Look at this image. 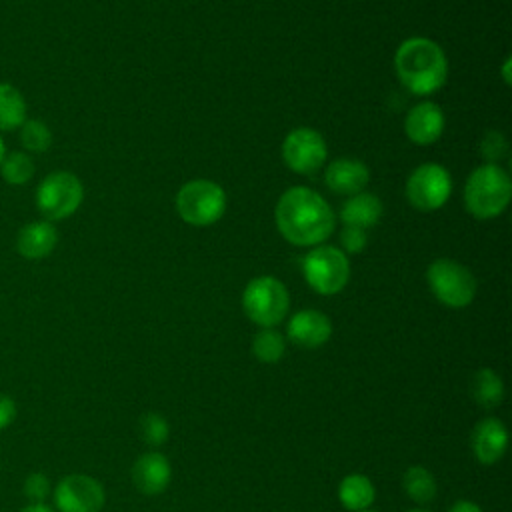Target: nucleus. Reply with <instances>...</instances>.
<instances>
[{
	"instance_id": "nucleus-1",
	"label": "nucleus",
	"mask_w": 512,
	"mask_h": 512,
	"mask_svg": "<svg viewBox=\"0 0 512 512\" xmlns=\"http://www.w3.org/2000/svg\"><path fill=\"white\" fill-rule=\"evenodd\" d=\"M276 226L290 244L318 246L334 230V212L318 192L294 186L276 204Z\"/></svg>"
},
{
	"instance_id": "nucleus-2",
	"label": "nucleus",
	"mask_w": 512,
	"mask_h": 512,
	"mask_svg": "<svg viewBox=\"0 0 512 512\" xmlns=\"http://www.w3.org/2000/svg\"><path fill=\"white\" fill-rule=\"evenodd\" d=\"M394 70L410 92L422 96L440 90L448 78V62L442 48L424 36H412L398 46Z\"/></svg>"
},
{
	"instance_id": "nucleus-3",
	"label": "nucleus",
	"mask_w": 512,
	"mask_h": 512,
	"mask_svg": "<svg viewBox=\"0 0 512 512\" xmlns=\"http://www.w3.org/2000/svg\"><path fill=\"white\" fill-rule=\"evenodd\" d=\"M510 194V176L498 164H484L468 176L464 186V204L474 218L490 220L506 210Z\"/></svg>"
},
{
	"instance_id": "nucleus-4",
	"label": "nucleus",
	"mask_w": 512,
	"mask_h": 512,
	"mask_svg": "<svg viewBox=\"0 0 512 512\" xmlns=\"http://www.w3.org/2000/svg\"><path fill=\"white\" fill-rule=\"evenodd\" d=\"M242 308L254 324L262 328H274L288 314L290 294L278 278L256 276L244 288Z\"/></svg>"
},
{
	"instance_id": "nucleus-5",
	"label": "nucleus",
	"mask_w": 512,
	"mask_h": 512,
	"mask_svg": "<svg viewBox=\"0 0 512 512\" xmlns=\"http://www.w3.org/2000/svg\"><path fill=\"white\" fill-rule=\"evenodd\" d=\"M176 210L186 224L210 226L224 216L226 194L216 182L196 178L178 190Z\"/></svg>"
},
{
	"instance_id": "nucleus-6",
	"label": "nucleus",
	"mask_w": 512,
	"mask_h": 512,
	"mask_svg": "<svg viewBox=\"0 0 512 512\" xmlns=\"http://www.w3.org/2000/svg\"><path fill=\"white\" fill-rule=\"evenodd\" d=\"M84 200L80 178L66 170L50 172L36 188V208L48 222H58L72 216Z\"/></svg>"
},
{
	"instance_id": "nucleus-7",
	"label": "nucleus",
	"mask_w": 512,
	"mask_h": 512,
	"mask_svg": "<svg viewBox=\"0 0 512 512\" xmlns=\"http://www.w3.org/2000/svg\"><path fill=\"white\" fill-rule=\"evenodd\" d=\"M426 282L438 302L448 308H464L476 296V278L472 272L450 258L434 260L426 270Z\"/></svg>"
},
{
	"instance_id": "nucleus-8",
	"label": "nucleus",
	"mask_w": 512,
	"mask_h": 512,
	"mask_svg": "<svg viewBox=\"0 0 512 512\" xmlns=\"http://www.w3.org/2000/svg\"><path fill=\"white\" fill-rule=\"evenodd\" d=\"M302 272L314 292L322 296H332L348 284L350 264L340 248L316 246L304 256Z\"/></svg>"
},
{
	"instance_id": "nucleus-9",
	"label": "nucleus",
	"mask_w": 512,
	"mask_h": 512,
	"mask_svg": "<svg viewBox=\"0 0 512 512\" xmlns=\"http://www.w3.org/2000/svg\"><path fill=\"white\" fill-rule=\"evenodd\" d=\"M452 192V178L442 164L426 162L418 166L406 180L408 202L422 210L432 212L446 204Z\"/></svg>"
},
{
	"instance_id": "nucleus-10",
	"label": "nucleus",
	"mask_w": 512,
	"mask_h": 512,
	"mask_svg": "<svg viewBox=\"0 0 512 512\" xmlns=\"http://www.w3.org/2000/svg\"><path fill=\"white\" fill-rule=\"evenodd\" d=\"M282 160L296 174H312L326 160V142L314 128H294L282 142Z\"/></svg>"
},
{
	"instance_id": "nucleus-11",
	"label": "nucleus",
	"mask_w": 512,
	"mask_h": 512,
	"mask_svg": "<svg viewBox=\"0 0 512 512\" xmlns=\"http://www.w3.org/2000/svg\"><path fill=\"white\" fill-rule=\"evenodd\" d=\"M104 500L102 484L88 474H68L54 488L58 512H100Z\"/></svg>"
},
{
	"instance_id": "nucleus-12",
	"label": "nucleus",
	"mask_w": 512,
	"mask_h": 512,
	"mask_svg": "<svg viewBox=\"0 0 512 512\" xmlns=\"http://www.w3.org/2000/svg\"><path fill=\"white\" fill-rule=\"evenodd\" d=\"M288 338L300 348H318L332 336V322L320 310H300L288 320Z\"/></svg>"
},
{
	"instance_id": "nucleus-13",
	"label": "nucleus",
	"mask_w": 512,
	"mask_h": 512,
	"mask_svg": "<svg viewBox=\"0 0 512 512\" xmlns=\"http://www.w3.org/2000/svg\"><path fill=\"white\" fill-rule=\"evenodd\" d=\"M470 444H472L474 458L480 464H484V466H492L506 452L508 430L502 424V420H498V418H484V420H480L474 426Z\"/></svg>"
},
{
	"instance_id": "nucleus-14",
	"label": "nucleus",
	"mask_w": 512,
	"mask_h": 512,
	"mask_svg": "<svg viewBox=\"0 0 512 512\" xmlns=\"http://www.w3.org/2000/svg\"><path fill=\"white\" fill-rule=\"evenodd\" d=\"M172 478V466L168 458L160 452H146L138 456V460L132 466V480L134 486L146 494L156 496L166 490Z\"/></svg>"
},
{
	"instance_id": "nucleus-15",
	"label": "nucleus",
	"mask_w": 512,
	"mask_h": 512,
	"mask_svg": "<svg viewBox=\"0 0 512 512\" xmlns=\"http://www.w3.org/2000/svg\"><path fill=\"white\" fill-rule=\"evenodd\" d=\"M404 130L414 144H432L444 132V114L434 102H420L406 114Z\"/></svg>"
},
{
	"instance_id": "nucleus-16",
	"label": "nucleus",
	"mask_w": 512,
	"mask_h": 512,
	"mask_svg": "<svg viewBox=\"0 0 512 512\" xmlns=\"http://www.w3.org/2000/svg\"><path fill=\"white\" fill-rule=\"evenodd\" d=\"M368 178H370V172L366 164L354 158H338L330 162V166L324 172L326 186L332 192L348 194V196L362 192L364 186L368 184Z\"/></svg>"
},
{
	"instance_id": "nucleus-17",
	"label": "nucleus",
	"mask_w": 512,
	"mask_h": 512,
	"mask_svg": "<svg viewBox=\"0 0 512 512\" xmlns=\"http://www.w3.org/2000/svg\"><path fill=\"white\" fill-rule=\"evenodd\" d=\"M58 242V232L48 220H34L24 224L16 236V250L28 260L48 256Z\"/></svg>"
},
{
	"instance_id": "nucleus-18",
	"label": "nucleus",
	"mask_w": 512,
	"mask_h": 512,
	"mask_svg": "<svg viewBox=\"0 0 512 512\" xmlns=\"http://www.w3.org/2000/svg\"><path fill=\"white\" fill-rule=\"evenodd\" d=\"M380 214H382V204L378 196L372 192L352 194L340 210V218L344 226H356L362 230L374 226L380 220Z\"/></svg>"
},
{
	"instance_id": "nucleus-19",
	"label": "nucleus",
	"mask_w": 512,
	"mask_h": 512,
	"mask_svg": "<svg viewBox=\"0 0 512 512\" xmlns=\"http://www.w3.org/2000/svg\"><path fill=\"white\" fill-rule=\"evenodd\" d=\"M376 498L372 480L364 474H348L338 484V500L350 512H362L370 508Z\"/></svg>"
},
{
	"instance_id": "nucleus-20",
	"label": "nucleus",
	"mask_w": 512,
	"mask_h": 512,
	"mask_svg": "<svg viewBox=\"0 0 512 512\" xmlns=\"http://www.w3.org/2000/svg\"><path fill=\"white\" fill-rule=\"evenodd\" d=\"M472 398L478 406L492 410L504 400V382L492 368H480L470 382Z\"/></svg>"
},
{
	"instance_id": "nucleus-21",
	"label": "nucleus",
	"mask_w": 512,
	"mask_h": 512,
	"mask_svg": "<svg viewBox=\"0 0 512 512\" xmlns=\"http://www.w3.org/2000/svg\"><path fill=\"white\" fill-rule=\"evenodd\" d=\"M26 110L22 92L10 82H0V132L20 128L26 120Z\"/></svg>"
},
{
	"instance_id": "nucleus-22",
	"label": "nucleus",
	"mask_w": 512,
	"mask_h": 512,
	"mask_svg": "<svg viewBox=\"0 0 512 512\" xmlns=\"http://www.w3.org/2000/svg\"><path fill=\"white\" fill-rule=\"evenodd\" d=\"M402 488L416 504H428L436 496V478L424 466H410L402 476Z\"/></svg>"
},
{
	"instance_id": "nucleus-23",
	"label": "nucleus",
	"mask_w": 512,
	"mask_h": 512,
	"mask_svg": "<svg viewBox=\"0 0 512 512\" xmlns=\"http://www.w3.org/2000/svg\"><path fill=\"white\" fill-rule=\"evenodd\" d=\"M0 176L10 186H22L34 176V160L20 150L6 152L0 162Z\"/></svg>"
},
{
	"instance_id": "nucleus-24",
	"label": "nucleus",
	"mask_w": 512,
	"mask_h": 512,
	"mask_svg": "<svg viewBox=\"0 0 512 512\" xmlns=\"http://www.w3.org/2000/svg\"><path fill=\"white\" fill-rule=\"evenodd\" d=\"M286 350V340L284 336L274 330V328H262L254 338H252V354L266 364L278 362L284 356Z\"/></svg>"
},
{
	"instance_id": "nucleus-25",
	"label": "nucleus",
	"mask_w": 512,
	"mask_h": 512,
	"mask_svg": "<svg viewBox=\"0 0 512 512\" xmlns=\"http://www.w3.org/2000/svg\"><path fill=\"white\" fill-rule=\"evenodd\" d=\"M20 142H22L24 150L42 154L52 146V132L42 120L26 118L24 124L20 126Z\"/></svg>"
},
{
	"instance_id": "nucleus-26",
	"label": "nucleus",
	"mask_w": 512,
	"mask_h": 512,
	"mask_svg": "<svg viewBox=\"0 0 512 512\" xmlns=\"http://www.w3.org/2000/svg\"><path fill=\"white\" fill-rule=\"evenodd\" d=\"M138 432L148 446H162L168 440L170 426L162 414L148 412V414H142L138 422Z\"/></svg>"
},
{
	"instance_id": "nucleus-27",
	"label": "nucleus",
	"mask_w": 512,
	"mask_h": 512,
	"mask_svg": "<svg viewBox=\"0 0 512 512\" xmlns=\"http://www.w3.org/2000/svg\"><path fill=\"white\" fill-rule=\"evenodd\" d=\"M480 150H482V156L488 160V164H496L500 158L506 156L508 152V142L506 138L500 134V132H488L482 142H480Z\"/></svg>"
},
{
	"instance_id": "nucleus-28",
	"label": "nucleus",
	"mask_w": 512,
	"mask_h": 512,
	"mask_svg": "<svg viewBox=\"0 0 512 512\" xmlns=\"http://www.w3.org/2000/svg\"><path fill=\"white\" fill-rule=\"evenodd\" d=\"M24 494L32 500V504L44 502L46 496L50 494V480H48V476L42 474V472H32L24 480Z\"/></svg>"
},
{
	"instance_id": "nucleus-29",
	"label": "nucleus",
	"mask_w": 512,
	"mask_h": 512,
	"mask_svg": "<svg viewBox=\"0 0 512 512\" xmlns=\"http://www.w3.org/2000/svg\"><path fill=\"white\" fill-rule=\"evenodd\" d=\"M366 230L362 228H356V226H344V230L340 232V242H342V248L350 254H358L362 252V248L366 246Z\"/></svg>"
},
{
	"instance_id": "nucleus-30",
	"label": "nucleus",
	"mask_w": 512,
	"mask_h": 512,
	"mask_svg": "<svg viewBox=\"0 0 512 512\" xmlns=\"http://www.w3.org/2000/svg\"><path fill=\"white\" fill-rule=\"evenodd\" d=\"M16 420V404L8 394H0V430L8 428Z\"/></svg>"
},
{
	"instance_id": "nucleus-31",
	"label": "nucleus",
	"mask_w": 512,
	"mask_h": 512,
	"mask_svg": "<svg viewBox=\"0 0 512 512\" xmlns=\"http://www.w3.org/2000/svg\"><path fill=\"white\" fill-rule=\"evenodd\" d=\"M448 512H482V508L470 500H458L450 506Z\"/></svg>"
},
{
	"instance_id": "nucleus-32",
	"label": "nucleus",
	"mask_w": 512,
	"mask_h": 512,
	"mask_svg": "<svg viewBox=\"0 0 512 512\" xmlns=\"http://www.w3.org/2000/svg\"><path fill=\"white\" fill-rule=\"evenodd\" d=\"M20 512H56V510L50 508V506H46L44 502H38V504H28V506L22 508Z\"/></svg>"
},
{
	"instance_id": "nucleus-33",
	"label": "nucleus",
	"mask_w": 512,
	"mask_h": 512,
	"mask_svg": "<svg viewBox=\"0 0 512 512\" xmlns=\"http://www.w3.org/2000/svg\"><path fill=\"white\" fill-rule=\"evenodd\" d=\"M502 76H504V82H506V84H510V58H506V60H504Z\"/></svg>"
},
{
	"instance_id": "nucleus-34",
	"label": "nucleus",
	"mask_w": 512,
	"mask_h": 512,
	"mask_svg": "<svg viewBox=\"0 0 512 512\" xmlns=\"http://www.w3.org/2000/svg\"><path fill=\"white\" fill-rule=\"evenodd\" d=\"M4 154H6V144H4V140H2V136H0V162H2Z\"/></svg>"
},
{
	"instance_id": "nucleus-35",
	"label": "nucleus",
	"mask_w": 512,
	"mask_h": 512,
	"mask_svg": "<svg viewBox=\"0 0 512 512\" xmlns=\"http://www.w3.org/2000/svg\"><path fill=\"white\" fill-rule=\"evenodd\" d=\"M406 512H428V510H418V508H412V510H406Z\"/></svg>"
},
{
	"instance_id": "nucleus-36",
	"label": "nucleus",
	"mask_w": 512,
	"mask_h": 512,
	"mask_svg": "<svg viewBox=\"0 0 512 512\" xmlns=\"http://www.w3.org/2000/svg\"><path fill=\"white\" fill-rule=\"evenodd\" d=\"M362 512H376V510H370V508H366V510H362Z\"/></svg>"
}]
</instances>
